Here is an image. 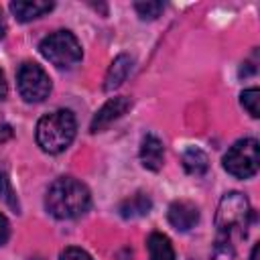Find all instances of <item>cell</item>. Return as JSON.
<instances>
[{"label": "cell", "mask_w": 260, "mask_h": 260, "mask_svg": "<svg viewBox=\"0 0 260 260\" xmlns=\"http://www.w3.org/2000/svg\"><path fill=\"white\" fill-rule=\"evenodd\" d=\"M12 136V128L4 122V120H0V142H4V140H8Z\"/></svg>", "instance_id": "cell-21"}, {"label": "cell", "mask_w": 260, "mask_h": 260, "mask_svg": "<svg viewBox=\"0 0 260 260\" xmlns=\"http://www.w3.org/2000/svg\"><path fill=\"white\" fill-rule=\"evenodd\" d=\"M41 55L51 61L57 67H73L81 61V45L77 37L69 30H57L49 37H45L39 45Z\"/></svg>", "instance_id": "cell-4"}, {"label": "cell", "mask_w": 260, "mask_h": 260, "mask_svg": "<svg viewBox=\"0 0 260 260\" xmlns=\"http://www.w3.org/2000/svg\"><path fill=\"white\" fill-rule=\"evenodd\" d=\"M250 215H252L250 203L242 193H238V191L225 193L217 205V215H215L219 234H225V236H230L234 232L246 234Z\"/></svg>", "instance_id": "cell-3"}, {"label": "cell", "mask_w": 260, "mask_h": 260, "mask_svg": "<svg viewBox=\"0 0 260 260\" xmlns=\"http://www.w3.org/2000/svg\"><path fill=\"white\" fill-rule=\"evenodd\" d=\"M4 32H6V24H4V18H2V12H0V39L4 37Z\"/></svg>", "instance_id": "cell-23"}, {"label": "cell", "mask_w": 260, "mask_h": 260, "mask_svg": "<svg viewBox=\"0 0 260 260\" xmlns=\"http://www.w3.org/2000/svg\"><path fill=\"white\" fill-rule=\"evenodd\" d=\"M211 260H234V248L230 246V242H217Z\"/></svg>", "instance_id": "cell-18"}, {"label": "cell", "mask_w": 260, "mask_h": 260, "mask_svg": "<svg viewBox=\"0 0 260 260\" xmlns=\"http://www.w3.org/2000/svg\"><path fill=\"white\" fill-rule=\"evenodd\" d=\"M250 260H258V244L252 248V256H250Z\"/></svg>", "instance_id": "cell-24"}, {"label": "cell", "mask_w": 260, "mask_h": 260, "mask_svg": "<svg viewBox=\"0 0 260 260\" xmlns=\"http://www.w3.org/2000/svg\"><path fill=\"white\" fill-rule=\"evenodd\" d=\"M128 108H130V100L124 98V95L108 100V102L98 110V114L93 116L89 130H91V132H102V130H106L112 122H116L118 118H122V116L128 112Z\"/></svg>", "instance_id": "cell-7"}, {"label": "cell", "mask_w": 260, "mask_h": 260, "mask_svg": "<svg viewBox=\"0 0 260 260\" xmlns=\"http://www.w3.org/2000/svg\"><path fill=\"white\" fill-rule=\"evenodd\" d=\"M258 140L244 138L230 146V150L223 156V169L238 177V179H250L258 173Z\"/></svg>", "instance_id": "cell-5"}, {"label": "cell", "mask_w": 260, "mask_h": 260, "mask_svg": "<svg viewBox=\"0 0 260 260\" xmlns=\"http://www.w3.org/2000/svg\"><path fill=\"white\" fill-rule=\"evenodd\" d=\"M89 203H91L89 189L81 181L71 179V177L57 179L49 187L47 197H45L47 211L57 219L79 217L89 209Z\"/></svg>", "instance_id": "cell-1"}, {"label": "cell", "mask_w": 260, "mask_h": 260, "mask_svg": "<svg viewBox=\"0 0 260 260\" xmlns=\"http://www.w3.org/2000/svg\"><path fill=\"white\" fill-rule=\"evenodd\" d=\"M240 98H242V106L248 110V114L252 118H258L260 116V108H258V104H260V91L256 87H250V89L242 91Z\"/></svg>", "instance_id": "cell-16"}, {"label": "cell", "mask_w": 260, "mask_h": 260, "mask_svg": "<svg viewBox=\"0 0 260 260\" xmlns=\"http://www.w3.org/2000/svg\"><path fill=\"white\" fill-rule=\"evenodd\" d=\"M162 158H165L162 142L154 134H146L142 138V144H140V160H142L144 169L158 171L162 167Z\"/></svg>", "instance_id": "cell-9"}, {"label": "cell", "mask_w": 260, "mask_h": 260, "mask_svg": "<svg viewBox=\"0 0 260 260\" xmlns=\"http://www.w3.org/2000/svg\"><path fill=\"white\" fill-rule=\"evenodd\" d=\"M0 199H2L12 211H16V213L20 211V205H18L16 193H14L12 185H10V179H8V175L2 173V171H0Z\"/></svg>", "instance_id": "cell-15"}, {"label": "cell", "mask_w": 260, "mask_h": 260, "mask_svg": "<svg viewBox=\"0 0 260 260\" xmlns=\"http://www.w3.org/2000/svg\"><path fill=\"white\" fill-rule=\"evenodd\" d=\"M162 8H165L162 2H136L134 4V10L138 12V16L140 18H148V20L156 18L162 12Z\"/></svg>", "instance_id": "cell-17"}, {"label": "cell", "mask_w": 260, "mask_h": 260, "mask_svg": "<svg viewBox=\"0 0 260 260\" xmlns=\"http://www.w3.org/2000/svg\"><path fill=\"white\" fill-rule=\"evenodd\" d=\"M146 248H148V258L150 260H175L173 244L165 234L152 232L146 240Z\"/></svg>", "instance_id": "cell-12"}, {"label": "cell", "mask_w": 260, "mask_h": 260, "mask_svg": "<svg viewBox=\"0 0 260 260\" xmlns=\"http://www.w3.org/2000/svg\"><path fill=\"white\" fill-rule=\"evenodd\" d=\"M181 160H183V167H185V171L189 175H203L207 171V167H209L207 154L201 148H195V146L187 148L183 152V158Z\"/></svg>", "instance_id": "cell-14"}, {"label": "cell", "mask_w": 260, "mask_h": 260, "mask_svg": "<svg viewBox=\"0 0 260 260\" xmlns=\"http://www.w3.org/2000/svg\"><path fill=\"white\" fill-rule=\"evenodd\" d=\"M51 8H53V2H41V0H32V2H12V4H10V12H12L20 22L35 20V18L43 16L45 12H49Z\"/></svg>", "instance_id": "cell-11"}, {"label": "cell", "mask_w": 260, "mask_h": 260, "mask_svg": "<svg viewBox=\"0 0 260 260\" xmlns=\"http://www.w3.org/2000/svg\"><path fill=\"white\" fill-rule=\"evenodd\" d=\"M16 81H18V91L26 102H43L49 93H51V79L45 73V69L37 63H22L18 73H16Z\"/></svg>", "instance_id": "cell-6"}, {"label": "cell", "mask_w": 260, "mask_h": 260, "mask_svg": "<svg viewBox=\"0 0 260 260\" xmlns=\"http://www.w3.org/2000/svg\"><path fill=\"white\" fill-rule=\"evenodd\" d=\"M8 234H10V225H8V221H6V217L0 213V246L8 240Z\"/></svg>", "instance_id": "cell-20"}, {"label": "cell", "mask_w": 260, "mask_h": 260, "mask_svg": "<svg viewBox=\"0 0 260 260\" xmlns=\"http://www.w3.org/2000/svg\"><path fill=\"white\" fill-rule=\"evenodd\" d=\"M150 207H152V203H150V197H148V195H144V193H134V195H130L128 199H124V201L120 203V215L126 217V219H130V217H140V215L148 213Z\"/></svg>", "instance_id": "cell-13"}, {"label": "cell", "mask_w": 260, "mask_h": 260, "mask_svg": "<svg viewBox=\"0 0 260 260\" xmlns=\"http://www.w3.org/2000/svg\"><path fill=\"white\" fill-rule=\"evenodd\" d=\"M130 69H132V57H130V55H118V57L112 61V65H110V69H108V73H106L104 89H106V91H112V89H116L118 85H122V81L128 77Z\"/></svg>", "instance_id": "cell-10"}, {"label": "cell", "mask_w": 260, "mask_h": 260, "mask_svg": "<svg viewBox=\"0 0 260 260\" xmlns=\"http://www.w3.org/2000/svg\"><path fill=\"white\" fill-rule=\"evenodd\" d=\"M6 93H8V85H6L4 73L0 71V100H6Z\"/></svg>", "instance_id": "cell-22"}, {"label": "cell", "mask_w": 260, "mask_h": 260, "mask_svg": "<svg viewBox=\"0 0 260 260\" xmlns=\"http://www.w3.org/2000/svg\"><path fill=\"white\" fill-rule=\"evenodd\" d=\"M169 221H171L173 228H177L181 232H187L199 221V209H197L195 203H191L187 199L173 201L171 207H169Z\"/></svg>", "instance_id": "cell-8"}, {"label": "cell", "mask_w": 260, "mask_h": 260, "mask_svg": "<svg viewBox=\"0 0 260 260\" xmlns=\"http://www.w3.org/2000/svg\"><path fill=\"white\" fill-rule=\"evenodd\" d=\"M75 116L69 110H57L43 116L37 124V142L49 154L63 152L75 138Z\"/></svg>", "instance_id": "cell-2"}, {"label": "cell", "mask_w": 260, "mask_h": 260, "mask_svg": "<svg viewBox=\"0 0 260 260\" xmlns=\"http://www.w3.org/2000/svg\"><path fill=\"white\" fill-rule=\"evenodd\" d=\"M61 260H93V258L81 248H65L61 252Z\"/></svg>", "instance_id": "cell-19"}]
</instances>
